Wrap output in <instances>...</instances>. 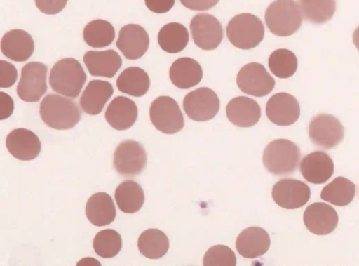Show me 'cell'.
Listing matches in <instances>:
<instances>
[{
    "mask_svg": "<svg viewBox=\"0 0 359 266\" xmlns=\"http://www.w3.org/2000/svg\"><path fill=\"white\" fill-rule=\"evenodd\" d=\"M116 86L122 93L134 97H141L149 90L150 79L144 69L138 67H129L118 77Z\"/></svg>",
    "mask_w": 359,
    "mask_h": 266,
    "instance_id": "4316f807",
    "label": "cell"
},
{
    "mask_svg": "<svg viewBox=\"0 0 359 266\" xmlns=\"http://www.w3.org/2000/svg\"><path fill=\"white\" fill-rule=\"evenodd\" d=\"M226 35L236 48L248 50L257 46L264 36V27L261 20L251 13H240L228 23Z\"/></svg>",
    "mask_w": 359,
    "mask_h": 266,
    "instance_id": "5b68a950",
    "label": "cell"
},
{
    "mask_svg": "<svg viewBox=\"0 0 359 266\" xmlns=\"http://www.w3.org/2000/svg\"><path fill=\"white\" fill-rule=\"evenodd\" d=\"M353 42L357 49L359 51V26L355 29L353 34Z\"/></svg>",
    "mask_w": 359,
    "mask_h": 266,
    "instance_id": "b9f144b4",
    "label": "cell"
},
{
    "mask_svg": "<svg viewBox=\"0 0 359 266\" xmlns=\"http://www.w3.org/2000/svg\"><path fill=\"white\" fill-rule=\"evenodd\" d=\"M268 65L276 77L287 79L295 73L298 62L293 52L286 48H279L269 55Z\"/></svg>",
    "mask_w": 359,
    "mask_h": 266,
    "instance_id": "836d02e7",
    "label": "cell"
},
{
    "mask_svg": "<svg viewBox=\"0 0 359 266\" xmlns=\"http://www.w3.org/2000/svg\"><path fill=\"white\" fill-rule=\"evenodd\" d=\"M86 74L76 59L63 58L52 67L49 83L52 89L66 97L76 98L86 81Z\"/></svg>",
    "mask_w": 359,
    "mask_h": 266,
    "instance_id": "7a4b0ae2",
    "label": "cell"
},
{
    "mask_svg": "<svg viewBox=\"0 0 359 266\" xmlns=\"http://www.w3.org/2000/svg\"><path fill=\"white\" fill-rule=\"evenodd\" d=\"M271 241L267 232L259 227H250L243 230L236 241L238 253L245 258H255L269 250Z\"/></svg>",
    "mask_w": 359,
    "mask_h": 266,
    "instance_id": "44dd1931",
    "label": "cell"
},
{
    "mask_svg": "<svg viewBox=\"0 0 359 266\" xmlns=\"http://www.w3.org/2000/svg\"><path fill=\"white\" fill-rule=\"evenodd\" d=\"M216 93L208 87H201L188 93L183 100V109L191 119L206 121L214 118L219 109Z\"/></svg>",
    "mask_w": 359,
    "mask_h": 266,
    "instance_id": "52a82bcc",
    "label": "cell"
},
{
    "mask_svg": "<svg viewBox=\"0 0 359 266\" xmlns=\"http://www.w3.org/2000/svg\"><path fill=\"white\" fill-rule=\"evenodd\" d=\"M175 0H144L147 7L152 12L164 13L174 6Z\"/></svg>",
    "mask_w": 359,
    "mask_h": 266,
    "instance_id": "ab89813d",
    "label": "cell"
},
{
    "mask_svg": "<svg viewBox=\"0 0 359 266\" xmlns=\"http://www.w3.org/2000/svg\"><path fill=\"white\" fill-rule=\"evenodd\" d=\"M47 66L40 62L26 64L17 86L18 97L28 102H38L47 91Z\"/></svg>",
    "mask_w": 359,
    "mask_h": 266,
    "instance_id": "9c48e42d",
    "label": "cell"
},
{
    "mask_svg": "<svg viewBox=\"0 0 359 266\" xmlns=\"http://www.w3.org/2000/svg\"><path fill=\"white\" fill-rule=\"evenodd\" d=\"M304 19L311 23L323 24L330 20L336 10V0H299Z\"/></svg>",
    "mask_w": 359,
    "mask_h": 266,
    "instance_id": "d6a6232c",
    "label": "cell"
},
{
    "mask_svg": "<svg viewBox=\"0 0 359 266\" xmlns=\"http://www.w3.org/2000/svg\"><path fill=\"white\" fill-rule=\"evenodd\" d=\"M189 39L188 30L178 22L165 25L158 34V43L160 47L169 53L182 51L188 44Z\"/></svg>",
    "mask_w": 359,
    "mask_h": 266,
    "instance_id": "f546056e",
    "label": "cell"
},
{
    "mask_svg": "<svg viewBox=\"0 0 359 266\" xmlns=\"http://www.w3.org/2000/svg\"><path fill=\"white\" fill-rule=\"evenodd\" d=\"M309 136L316 145L325 149L337 146L344 138V127L332 114H318L310 121Z\"/></svg>",
    "mask_w": 359,
    "mask_h": 266,
    "instance_id": "ba28073f",
    "label": "cell"
},
{
    "mask_svg": "<svg viewBox=\"0 0 359 266\" xmlns=\"http://www.w3.org/2000/svg\"><path fill=\"white\" fill-rule=\"evenodd\" d=\"M18 77V72L15 67L11 63L0 61V87L8 88L14 84Z\"/></svg>",
    "mask_w": 359,
    "mask_h": 266,
    "instance_id": "8d00e7d4",
    "label": "cell"
},
{
    "mask_svg": "<svg viewBox=\"0 0 359 266\" xmlns=\"http://www.w3.org/2000/svg\"><path fill=\"white\" fill-rule=\"evenodd\" d=\"M236 258L234 252L224 245L210 247L203 256L204 266H235Z\"/></svg>",
    "mask_w": 359,
    "mask_h": 266,
    "instance_id": "d590c367",
    "label": "cell"
},
{
    "mask_svg": "<svg viewBox=\"0 0 359 266\" xmlns=\"http://www.w3.org/2000/svg\"><path fill=\"white\" fill-rule=\"evenodd\" d=\"M149 45V35L140 25L129 24L120 29L116 46L126 59L140 58L147 51Z\"/></svg>",
    "mask_w": 359,
    "mask_h": 266,
    "instance_id": "2e32d148",
    "label": "cell"
},
{
    "mask_svg": "<svg viewBox=\"0 0 359 266\" xmlns=\"http://www.w3.org/2000/svg\"><path fill=\"white\" fill-rule=\"evenodd\" d=\"M115 200L125 213H135L143 206L144 193L142 187L133 180H125L116 189Z\"/></svg>",
    "mask_w": 359,
    "mask_h": 266,
    "instance_id": "83f0119b",
    "label": "cell"
},
{
    "mask_svg": "<svg viewBox=\"0 0 359 266\" xmlns=\"http://www.w3.org/2000/svg\"><path fill=\"white\" fill-rule=\"evenodd\" d=\"M169 77L175 86L181 89H188L199 84L203 77V70L196 60L183 57L177 59L172 64Z\"/></svg>",
    "mask_w": 359,
    "mask_h": 266,
    "instance_id": "d4e9b609",
    "label": "cell"
},
{
    "mask_svg": "<svg viewBox=\"0 0 359 266\" xmlns=\"http://www.w3.org/2000/svg\"><path fill=\"white\" fill-rule=\"evenodd\" d=\"M300 171L306 181L313 184H323L333 175L334 163L327 153L316 151L302 159Z\"/></svg>",
    "mask_w": 359,
    "mask_h": 266,
    "instance_id": "ac0fdd59",
    "label": "cell"
},
{
    "mask_svg": "<svg viewBox=\"0 0 359 266\" xmlns=\"http://www.w3.org/2000/svg\"><path fill=\"white\" fill-rule=\"evenodd\" d=\"M1 50L3 55L11 60L24 62L28 60L34 52V40L25 30L12 29L3 36Z\"/></svg>",
    "mask_w": 359,
    "mask_h": 266,
    "instance_id": "ffe728a7",
    "label": "cell"
},
{
    "mask_svg": "<svg viewBox=\"0 0 359 266\" xmlns=\"http://www.w3.org/2000/svg\"><path fill=\"white\" fill-rule=\"evenodd\" d=\"M1 119H7L13 112L14 109V104L13 99L11 96L4 93L1 92Z\"/></svg>",
    "mask_w": 359,
    "mask_h": 266,
    "instance_id": "60d3db41",
    "label": "cell"
},
{
    "mask_svg": "<svg viewBox=\"0 0 359 266\" xmlns=\"http://www.w3.org/2000/svg\"><path fill=\"white\" fill-rule=\"evenodd\" d=\"M302 17L299 4L294 0H275L266 8L264 19L272 34L288 36L300 28Z\"/></svg>",
    "mask_w": 359,
    "mask_h": 266,
    "instance_id": "3957f363",
    "label": "cell"
},
{
    "mask_svg": "<svg viewBox=\"0 0 359 266\" xmlns=\"http://www.w3.org/2000/svg\"><path fill=\"white\" fill-rule=\"evenodd\" d=\"M219 0H180L186 8L193 11H207L218 4Z\"/></svg>",
    "mask_w": 359,
    "mask_h": 266,
    "instance_id": "f35d334b",
    "label": "cell"
},
{
    "mask_svg": "<svg viewBox=\"0 0 359 266\" xmlns=\"http://www.w3.org/2000/svg\"><path fill=\"white\" fill-rule=\"evenodd\" d=\"M113 164L115 170L121 175L134 177L139 175L146 166V151L137 141H123L114 151Z\"/></svg>",
    "mask_w": 359,
    "mask_h": 266,
    "instance_id": "30bf717a",
    "label": "cell"
},
{
    "mask_svg": "<svg viewBox=\"0 0 359 266\" xmlns=\"http://www.w3.org/2000/svg\"><path fill=\"white\" fill-rule=\"evenodd\" d=\"M83 62L92 76L112 78L120 69L122 60L111 49L103 51H89L83 56Z\"/></svg>",
    "mask_w": 359,
    "mask_h": 266,
    "instance_id": "603a6c76",
    "label": "cell"
},
{
    "mask_svg": "<svg viewBox=\"0 0 359 266\" xmlns=\"http://www.w3.org/2000/svg\"><path fill=\"white\" fill-rule=\"evenodd\" d=\"M104 116L106 121L114 129L126 130L136 121L137 107L133 100L118 96L109 104Z\"/></svg>",
    "mask_w": 359,
    "mask_h": 266,
    "instance_id": "7402d4cb",
    "label": "cell"
},
{
    "mask_svg": "<svg viewBox=\"0 0 359 266\" xmlns=\"http://www.w3.org/2000/svg\"><path fill=\"white\" fill-rule=\"evenodd\" d=\"M114 93L112 85L106 81H90L80 98L82 109L88 114H100Z\"/></svg>",
    "mask_w": 359,
    "mask_h": 266,
    "instance_id": "cb8c5ba5",
    "label": "cell"
},
{
    "mask_svg": "<svg viewBox=\"0 0 359 266\" xmlns=\"http://www.w3.org/2000/svg\"><path fill=\"white\" fill-rule=\"evenodd\" d=\"M190 31L195 44L205 51L215 49L223 39L220 22L212 15L199 13L190 22Z\"/></svg>",
    "mask_w": 359,
    "mask_h": 266,
    "instance_id": "7c38bea8",
    "label": "cell"
},
{
    "mask_svg": "<svg viewBox=\"0 0 359 266\" xmlns=\"http://www.w3.org/2000/svg\"><path fill=\"white\" fill-rule=\"evenodd\" d=\"M236 83L240 90L255 97L269 94L275 86V80L259 62H250L239 70Z\"/></svg>",
    "mask_w": 359,
    "mask_h": 266,
    "instance_id": "8fae6325",
    "label": "cell"
},
{
    "mask_svg": "<svg viewBox=\"0 0 359 266\" xmlns=\"http://www.w3.org/2000/svg\"><path fill=\"white\" fill-rule=\"evenodd\" d=\"M355 194V185L344 177H337L323 187L320 198L333 205L344 206L349 204Z\"/></svg>",
    "mask_w": 359,
    "mask_h": 266,
    "instance_id": "4dcf8cb0",
    "label": "cell"
},
{
    "mask_svg": "<svg viewBox=\"0 0 359 266\" xmlns=\"http://www.w3.org/2000/svg\"><path fill=\"white\" fill-rule=\"evenodd\" d=\"M273 201L280 207L295 209L304 206L310 199L311 190L304 182L292 178L281 179L272 188Z\"/></svg>",
    "mask_w": 359,
    "mask_h": 266,
    "instance_id": "4fadbf2b",
    "label": "cell"
},
{
    "mask_svg": "<svg viewBox=\"0 0 359 266\" xmlns=\"http://www.w3.org/2000/svg\"><path fill=\"white\" fill-rule=\"evenodd\" d=\"M149 117L156 129L174 134L184 126V120L177 102L171 97L159 96L151 104Z\"/></svg>",
    "mask_w": 359,
    "mask_h": 266,
    "instance_id": "8992f818",
    "label": "cell"
},
{
    "mask_svg": "<svg viewBox=\"0 0 359 266\" xmlns=\"http://www.w3.org/2000/svg\"><path fill=\"white\" fill-rule=\"evenodd\" d=\"M122 247L121 235L115 230L107 229L99 232L93 239V248L103 258L116 256Z\"/></svg>",
    "mask_w": 359,
    "mask_h": 266,
    "instance_id": "e575fe53",
    "label": "cell"
},
{
    "mask_svg": "<svg viewBox=\"0 0 359 266\" xmlns=\"http://www.w3.org/2000/svg\"><path fill=\"white\" fill-rule=\"evenodd\" d=\"M300 156V149L295 143L287 139H277L264 149L263 164L273 175H288L298 168Z\"/></svg>",
    "mask_w": 359,
    "mask_h": 266,
    "instance_id": "277c9868",
    "label": "cell"
},
{
    "mask_svg": "<svg viewBox=\"0 0 359 266\" xmlns=\"http://www.w3.org/2000/svg\"><path fill=\"white\" fill-rule=\"evenodd\" d=\"M39 112L43 121L57 130L72 128L81 119V111L75 102L54 93L43 98Z\"/></svg>",
    "mask_w": 359,
    "mask_h": 266,
    "instance_id": "6da1fadb",
    "label": "cell"
},
{
    "mask_svg": "<svg viewBox=\"0 0 359 266\" xmlns=\"http://www.w3.org/2000/svg\"><path fill=\"white\" fill-rule=\"evenodd\" d=\"M169 246L168 237L158 229L144 230L137 240V247L140 253L150 259L162 258L168 252Z\"/></svg>",
    "mask_w": 359,
    "mask_h": 266,
    "instance_id": "f1b7e54d",
    "label": "cell"
},
{
    "mask_svg": "<svg viewBox=\"0 0 359 266\" xmlns=\"http://www.w3.org/2000/svg\"><path fill=\"white\" fill-rule=\"evenodd\" d=\"M86 214L88 220L97 227L111 224L116 217L112 198L106 192H97L88 199Z\"/></svg>",
    "mask_w": 359,
    "mask_h": 266,
    "instance_id": "484cf974",
    "label": "cell"
},
{
    "mask_svg": "<svg viewBox=\"0 0 359 266\" xmlns=\"http://www.w3.org/2000/svg\"><path fill=\"white\" fill-rule=\"evenodd\" d=\"M8 151L15 158L22 161L35 159L41 152V142L32 131L19 128L8 133L6 140Z\"/></svg>",
    "mask_w": 359,
    "mask_h": 266,
    "instance_id": "e0dca14e",
    "label": "cell"
},
{
    "mask_svg": "<svg viewBox=\"0 0 359 266\" xmlns=\"http://www.w3.org/2000/svg\"><path fill=\"white\" fill-rule=\"evenodd\" d=\"M228 119L235 126L243 128L255 125L261 117V108L253 99L245 96L232 98L226 105Z\"/></svg>",
    "mask_w": 359,
    "mask_h": 266,
    "instance_id": "d6986e66",
    "label": "cell"
},
{
    "mask_svg": "<svg viewBox=\"0 0 359 266\" xmlns=\"http://www.w3.org/2000/svg\"><path fill=\"white\" fill-rule=\"evenodd\" d=\"M303 219L307 230L317 235L330 234L335 230L339 221L335 209L322 202L313 203L307 206Z\"/></svg>",
    "mask_w": 359,
    "mask_h": 266,
    "instance_id": "9a60e30c",
    "label": "cell"
},
{
    "mask_svg": "<svg viewBox=\"0 0 359 266\" xmlns=\"http://www.w3.org/2000/svg\"><path fill=\"white\" fill-rule=\"evenodd\" d=\"M266 114L268 119L278 126H290L300 116L297 100L292 95L280 92L273 95L267 101Z\"/></svg>",
    "mask_w": 359,
    "mask_h": 266,
    "instance_id": "5bb4252c",
    "label": "cell"
},
{
    "mask_svg": "<svg viewBox=\"0 0 359 266\" xmlns=\"http://www.w3.org/2000/svg\"><path fill=\"white\" fill-rule=\"evenodd\" d=\"M85 42L93 48H103L110 45L115 37L112 25L104 20H94L87 24L83 32Z\"/></svg>",
    "mask_w": 359,
    "mask_h": 266,
    "instance_id": "1f68e13d",
    "label": "cell"
},
{
    "mask_svg": "<svg viewBox=\"0 0 359 266\" xmlns=\"http://www.w3.org/2000/svg\"><path fill=\"white\" fill-rule=\"evenodd\" d=\"M38 9L47 15H55L62 11L67 0H34Z\"/></svg>",
    "mask_w": 359,
    "mask_h": 266,
    "instance_id": "74e56055",
    "label": "cell"
}]
</instances>
